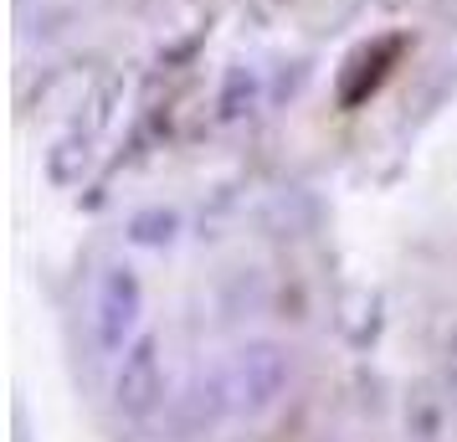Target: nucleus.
Masks as SVG:
<instances>
[{
	"instance_id": "f257e3e1",
	"label": "nucleus",
	"mask_w": 457,
	"mask_h": 442,
	"mask_svg": "<svg viewBox=\"0 0 457 442\" xmlns=\"http://www.w3.org/2000/svg\"><path fill=\"white\" fill-rule=\"evenodd\" d=\"M283 386H288V355L278 345L237 350L227 380H221V391H227V401L237 412H268L272 401L283 396Z\"/></svg>"
},
{
	"instance_id": "f03ea898",
	"label": "nucleus",
	"mask_w": 457,
	"mask_h": 442,
	"mask_svg": "<svg viewBox=\"0 0 457 442\" xmlns=\"http://www.w3.org/2000/svg\"><path fill=\"white\" fill-rule=\"evenodd\" d=\"M139 309H145V288L129 268H108L98 278V294H93V319H98V345L104 350H124L134 324H139Z\"/></svg>"
},
{
	"instance_id": "7ed1b4c3",
	"label": "nucleus",
	"mask_w": 457,
	"mask_h": 442,
	"mask_svg": "<svg viewBox=\"0 0 457 442\" xmlns=\"http://www.w3.org/2000/svg\"><path fill=\"white\" fill-rule=\"evenodd\" d=\"M165 391V376H160V345L154 339H139L124 355V371H119V406L129 417H145L149 406Z\"/></svg>"
}]
</instances>
